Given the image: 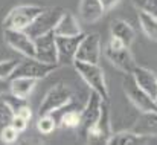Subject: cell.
I'll return each instance as SVG.
<instances>
[{"instance_id": "obj_24", "label": "cell", "mask_w": 157, "mask_h": 145, "mask_svg": "<svg viewBox=\"0 0 157 145\" xmlns=\"http://www.w3.org/2000/svg\"><path fill=\"white\" fill-rule=\"evenodd\" d=\"M14 116H15L14 110L9 107V104L5 99L0 98V131H2V128H5L6 125H9L12 122Z\"/></svg>"}, {"instance_id": "obj_4", "label": "cell", "mask_w": 157, "mask_h": 145, "mask_svg": "<svg viewBox=\"0 0 157 145\" xmlns=\"http://www.w3.org/2000/svg\"><path fill=\"white\" fill-rule=\"evenodd\" d=\"M43 9L44 8H40V6H35V5L15 6L5 17L3 26H5V29H21V31H25Z\"/></svg>"}, {"instance_id": "obj_26", "label": "cell", "mask_w": 157, "mask_h": 145, "mask_svg": "<svg viewBox=\"0 0 157 145\" xmlns=\"http://www.w3.org/2000/svg\"><path fill=\"white\" fill-rule=\"evenodd\" d=\"M18 135H20V131L14 125L9 124L5 128H2V131H0V141L5 142V144H14V142H17Z\"/></svg>"}, {"instance_id": "obj_29", "label": "cell", "mask_w": 157, "mask_h": 145, "mask_svg": "<svg viewBox=\"0 0 157 145\" xmlns=\"http://www.w3.org/2000/svg\"><path fill=\"white\" fill-rule=\"evenodd\" d=\"M15 115H18V116H21V118H25L26 121H31L32 119V110H31V107L28 105V104H25Z\"/></svg>"}, {"instance_id": "obj_13", "label": "cell", "mask_w": 157, "mask_h": 145, "mask_svg": "<svg viewBox=\"0 0 157 145\" xmlns=\"http://www.w3.org/2000/svg\"><path fill=\"white\" fill-rule=\"evenodd\" d=\"M101 58V40L98 34H86L79 43L76 60L84 63H99Z\"/></svg>"}, {"instance_id": "obj_28", "label": "cell", "mask_w": 157, "mask_h": 145, "mask_svg": "<svg viewBox=\"0 0 157 145\" xmlns=\"http://www.w3.org/2000/svg\"><path fill=\"white\" fill-rule=\"evenodd\" d=\"M28 122H29V121H26L25 118H21V116L15 115V116H14V119H12V122H11V125H14V127H15V128L21 133V131H25V130H26Z\"/></svg>"}, {"instance_id": "obj_21", "label": "cell", "mask_w": 157, "mask_h": 145, "mask_svg": "<svg viewBox=\"0 0 157 145\" xmlns=\"http://www.w3.org/2000/svg\"><path fill=\"white\" fill-rule=\"evenodd\" d=\"M37 81L38 80H35V78H26V76L11 78L9 80V92L21 99H28L29 95L32 93V90L35 89Z\"/></svg>"}, {"instance_id": "obj_22", "label": "cell", "mask_w": 157, "mask_h": 145, "mask_svg": "<svg viewBox=\"0 0 157 145\" xmlns=\"http://www.w3.org/2000/svg\"><path fill=\"white\" fill-rule=\"evenodd\" d=\"M139 23H140V28H142L144 34L151 41H157V17L156 15H151V14L139 11Z\"/></svg>"}, {"instance_id": "obj_17", "label": "cell", "mask_w": 157, "mask_h": 145, "mask_svg": "<svg viewBox=\"0 0 157 145\" xmlns=\"http://www.w3.org/2000/svg\"><path fill=\"white\" fill-rule=\"evenodd\" d=\"M110 145H144V144H154V136H140L134 133L133 130L130 131H117L113 133L108 139Z\"/></svg>"}, {"instance_id": "obj_2", "label": "cell", "mask_w": 157, "mask_h": 145, "mask_svg": "<svg viewBox=\"0 0 157 145\" xmlns=\"http://www.w3.org/2000/svg\"><path fill=\"white\" fill-rule=\"evenodd\" d=\"M105 57L108 58V61L116 67L119 69L121 72H124L125 75H130L133 73L134 67H136V63H134V58H133V53L130 52V48L125 46L121 40L111 37L105 46Z\"/></svg>"}, {"instance_id": "obj_3", "label": "cell", "mask_w": 157, "mask_h": 145, "mask_svg": "<svg viewBox=\"0 0 157 145\" xmlns=\"http://www.w3.org/2000/svg\"><path fill=\"white\" fill-rule=\"evenodd\" d=\"M122 89L125 96L130 99V102L139 110V112H157V102L148 92H145L133 78V75H127Z\"/></svg>"}, {"instance_id": "obj_31", "label": "cell", "mask_w": 157, "mask_h": 145, "mask_svg": "<svg viewBox=\"0 0 157 145\" xmlns=\"http://www.w3.org/2000/svg\"><path fill=\"white\" fill-rule=\"evenodd\" d=\"M9 92V80H0V98Z\"/></svg>"}, {"instance_id": "obj_25", "label": "cell", "mask_w": 157, "mask_h": 145, "mask_svg": "<svg viewBox=\"0 0 157 145\" xmlns=\"http://www.w3.org/2000/svg\"><path fill=\"white\" fill-rule=\"evenodd\" d=\"M20 61L17 60H3L0 61V80H9L17 69Z\"/></svg>"}, {"instance_id": "obj_18", "label": "cell", "mask_w": 157, "mask_h": 145, "mask_svg": "<svg viewBox=\"0 0 157 145\" xmlns=\"http://www.w3.org/2000/svg\"><path fill=\"white\" fill-rule=\"evenodd\" d=\"M55 35H64V37H72V35H79L82 34L81 31V25L79 22L76 20V17L70 12V11H66L63 12L56 28H55Z\"/></svg>"}, {"instance_id": "obj_6", "label": "cell", "mask_w": 157, "mask_h": 145, "mask_svg": "<svg viewBox=\"0 0 157 145\" xmlns=\"http://www.w3.org/2000/svg\"><path fill=\"white\" fill-rule=\"evenodd\" d=\"M72 96H73V93L66 84H63V83L55 84L52 89H49V92L44 95L41 104H40V108H38L40 116L41 115H51L53 112L63 108L64 105H67L73 99Z\"/></svg>"}, {"instance_id": "obj_11", "label": "cell", "mask_w": 157, "mask_h": 145, "mask_svg": "<svg viewBox=\"0 0 157 145\" xmlns=\"http://www.w3.org/2000/svg\"><path fill=\"white\" fill-rule=\"evenodd\" d=\"M111 122H110V108H108V101L102 102V110L98 122L95 127L87 133L86 141L89 144H108V139L111 136Z\"/></svg>"}, {"instance_id": "obj_14", "label": "cell", "mask_w": 157, "mask_h": 145, "mask_svg": "<svg viewBox=\"0 0 157 145\" xmlns=\"http://www.w3.org/2000/svg\"><path fill=\"white\" fill-rule=\"evenodd\" d=\"M81 112H82V107L81 108L76 107L72 99L67 105H64L63 108L53 112L51 115L55 116L58 125H61L64 128H76L78 130L81 125Z\"/></svg>"}, {"instance_id": "obj_19", "label": "cell", "mask_w": 157, "mask_h": 145, "mask_svg": "<svg viewBox=\"0 0 157 145\" xmlns=\"http://www.w3.org/2000/svg\"><path fill=\"white\" fill-rule=\"evenodd\" d=\"M110 31H111V37L121 40V41H122L125 46H128V48L133 45V41H134V38H136L134 28H133L128 22L121 20V18L111 22V25H110Z\"/></svg>"}, {"instance_id": "obj_15", "label": "cell", "mask_w": 157, "mask_h": 145, "mask_svg": "<svg viewBox=\"0 0 157 145\" xmlns=\"http://www.w3.org/2000/svg\"><path fill=\"white\" fill-rule=\"evenodd\" d=\"M133 78L134 81L145 90L148 92L151 96L156 99L157 96V73L147 69V67H142V66H136L134 70H133Z\"/></svg>"}, {"instance_id": "obj_1", "label": "cell", "mask_w": 157, "mask_h": 145, "mask_svg": "<svg viewBox=\"0 0 157 145\" xmlns=\"http://www.w3.org/2000/svg\"><path fill=\"white\" fill-rule=\"evenodd\" d=\"M76 72L79 73V76L84 80V83L93 90L96 92L104 101H108L110 93H108V87L105 83L104 70L101 69V66L98 63H84V61H75L73 63Z\"/></svg>"}, {"instance_id": "obj_23", "label": "cell", "mask_w": 157, "mask_h": 145, "mask_svg": "<svg viewBox=\"0 0 157 145\" xmlns=\"http://www.w3.org/2000/svg\"><path fill=\"white\" fill-rule=\"evenodd\" d=\"M56 127H58V122L53 115H41L37 122V128L41 135H51L55 131Z\"/></svg>"}, {"instance_id": "obj_5", "label": "cell", "mask_w": 157, "mask_h": 145, "mask_svg": "<svg viewBox=\"0 0 157 145\" xmlns=\"http://www.w3.org/2000/svg\"><path fill=\"white\" fill-rule=\"evenodd\" d=\"M64 9L63 8H48V9H43L37 17L35 20L25 29L32 38H37L40 35H44L48 32H52L55 31L61 15H63Z\"/></svg>"}, {"instance_id": "obj_27", "label": "cell", "mask_w": 157, "mask_h": 145, "mask_svg": "<svg viewBox=\"0 0 157 145\" xmlns=\"http://www.w3.org/2000/svg\"><path fill=\"white\" fill-rule=\"evenodd\" d=\"M133 2L139 11L157 17V0H133Z\"/></svg>"}, {"instance_id": "obj_16", "label": "cell", "mask_w": 157, "mask_h": 145, "mask_svg": "<svg viewBox=\"0 0 157 145\" xmlns=\"http://www.w3.org/2000/svg\"><path fill=\"white\" fill-rule=\"evenodd\" d=\"M131 130L140 136L157 138V112H140Z\"/></svg>"}, {"instance_id": "obj_32", "label": "cell", "mask_w": 157, "mask_h": 145, "mask_svg": "<svg viewBox=\"0 0 157 145\" xmlns=\"http://www.w3.org/2000/svg\"><path fill=\"white\" fill-rule=\"evenodd\" d=\"M156 102H157V96H156Z\"/></svg>"}, {"instance_id": "obj_9", "label": "cell", "mask_w": 157, "mask_h": 145, "mask_svg": "<svg viewBox=\"0 0 157 145\" xmlns=\"http://www.w3.org/2000/svg\"><path fill=\"white\" fill-rule=\"evenodd\" d=\"M5 43L14 50L20 52L26 58H35V43L34 38L21 29H5L3 32Z\"/></svg>"}, {"instance_id": "obj_10", "label": "cell", "mask_w": 157, "mask_h": 145, "mask_svg": "<svg viewBox=\"0 0 157 145\" xmlns=\"http://www.w3.org/2000/svg\"><path fill=\"white\" fill-rule=\"evenodd\" d=\"M86 34L64 37L56 35V52H58V64L59 66H70L76 61V52L79 48L81 40Z\"/></svg>"}, {"instance_id": "obj_12", "label": "cell", "mask_w": 157, "mask_h": 145, "mask_svg": "<svg viewBox=\"0 0 157 145\" xmlns=\"http://www.w3.org/2000/svg\"><path fill=\"white\" fill-rule=\"evenodd\" d=\"M34 43H35V58L37 60L43 63H49V64H58L56 35L53 31L34 38Z\"/></svg>"}, {"instance_id": "obj_30", "label": "cell", "mask_w": 157, "mask_h": 145, "mask_svg": "<svg viewBox=\"0 0 157 145\" xmlns=\"http://www.w3.org/2000/svg\"><path fill=\"white\" fill-rule=\"evenodd\" d=\"M119 2H121V0H101V5H102L104 11H110V9H113Z\"/></svg>"}, {"instance_id": "obj_7", "label": "cell", "mask_w": 157, "mask_h": 145, "mask_svg": "<svg viewBox=\"0 0 157 145\" xmlns=\"http://www.w3.org/2000/svg\"><path fill=\"white\" fill-rule=\"evenodd\" d=\"M59 66L58 64H49V63H43L37 58H26L23 61L18 63L17 69L14 70L11 78H20V76H26V78H35V80H43L46 76H49L53 70H56ZM9 78V80H11Z\"/></svg>"}, {"instance_id": "obj_20", "label": "cell", "mask_w": 157, "mask_h": 145, "mask_svg": "<svg viewBox=\"0 0 157 145\" xmlns=\"http://www.w3.org/2000/svg\"><path fill=\"white\" fill-rule=\"evenodd\" d=\"M104 12L105 11L101 5V0H81L79 3V17L86 23L98 22Z\"/></svg>"}, {"instance_id": "obj_8", "label": "cell", "mask_w": 157, "mask_h": 145, "mask_svg": "<svg viewBox=\"0 0 157 145\" xmlns=\"http://www.w3.org/2000/svg\"><path fill=\"white\" fill-rule=\"evenodd\" d=\"M102 102L104 99L99 96L96 92H90L89 99H87V104L82 107V112H81V125L78 128L79 135L86 139L87 133L95 127V124L98 122L99 116H101V110H102Z\"/></svg>"}]
</instances>
